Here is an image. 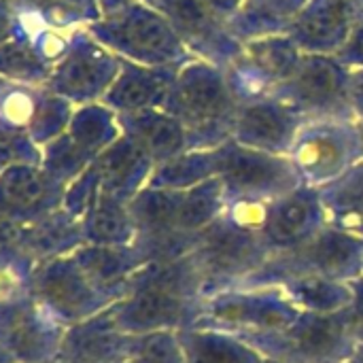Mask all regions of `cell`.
Returning <instances> with one entry per match:
<instances>
[{
    "label": "cell",
    "mask_w": 363,
    "mask_h": 363,
    "mask_svg": "<svg viewBox=\"0 0 363 363\" xmlns=\"http://www.w3.org/2000/svg\"><path fill=\"white\" fill-rule=\"evenodd\" d=\"M225 194L221 181L208 179L185 191L179 208V230L187 238H196L211 223H215L225 213Z\"/></svg>",
    "instance_id": "cell-36"
},
{
    "label": "cell",
    "mask_w": 363,
    "mask_h": 363,
    "mask_svg": "<svg viewBox=\"0 0 363 363\" xmlns=\"http://www.w3.org/2000/svg\"><path fill=\"white\" fill-rule=\"evenodd\" d=\"M132 336L121 332L113 306L66 330L60 363H123L130 357Z\"/></svg>",
    "instance_id": "cell-22"
},
{
    "label": "cell",
    "mask_w": 363,
    "mask_h": 363,
    "mask_svg": "<svg viewBox=\"0 0 363 363\" xmlns=\"http://www.w3.org/2000/svg\"><path fill=\"white\" fill-rule=\"evenodd\" d=\"M266 359L283 363H345L357 347L349 308L332 315L300 313L279 332L240 336Z\"/></svg>",
    "instance_id": "cell-5"
},
{
    "label": "cell",
    "mask_w": 363,
    "mask_h": 363,
    "mask_svg": "<svg viewBox=\"0 0 363 363\" xmlns=\"http://www.w3.org/2000/svg\"><path fill=\"white\" fill-rule=\"evenodd\" d=\"M85 245H134L136 230L125 202L98 194L81 217Z\"/></svg>",
    "instance_id": "cell-30"
},
{
    "label": "cell",
    "mask_w": 363,
    "mask_h": 363,
    "mask_svg": "<svg viewBox=\"0 0 363 363\" xmlns=\"http://www.w3.org/2000/svg\"><path fill=\"white\" fill-rule=\"evenodd\" d=\"M185 191L145 187L130 202V215L136 230V242L153 262L183 257L191 251L194 238L179 230V208Z\"/></svg>",
    "instance_id": "cell-15"
},
{
    "label": "cell",
    "mask_w": 363,
    "mask_h": 363,
    "mask_svg": "<svg viewBox=\"0 0 363 363\" xmlns=\"http://www.w3.org/2000/svg\"><path fill=\"white\" fill-rule=\"evenodd\" d=\"M117 57L153 68H181L196 60L166 15L145 0H123L85 28Z\"/></svg>",
    "instance_id": "cell-3"
},
{
    "label": "cell",
    "mask_w": 363,
    "mask_h": 363,
    "mask_svg": "<svg viewBox=\"0 0 363 363\" xmlns=\"http://www.w3.org/2000/svg\"><path fill=\"white\" fill-rule=\"evenodd\" d=\"M145 2H151V0H145Z\"/></svg>",
    "instance_id": "cell-50"
},
{
    "label": "cell",
    "mask_w": 363,
    "mask_h": 363,
    "mask_svg": "<svg viewBox=\"0 0 363 363\" xmlns=\"http://www.w3.org/2000/svg\"><path fill=\"white\" fill-rule=\"evenodd\" d=\"M64 134L89 162H94L121 136V125L113 108L102 102H94L74 108Z\"/></svg>",
    "instance_id": "cell-28"
},
{
    "label": "cell",
    "mask_w": 363,
    "mask_h": 363,
    "mask_svg": "<svg viewBox=\"0 0 363 363\" xmlns=\"http://www.w3.org/2000/svg\"><path fill=\"white\" fill-rule=\"evenodd\" d=\"M351 70L328 53H302L296 72L270 96L308 119L357 117L349 96Z\"/></svg>",
    "instance_id": "cell-9"
},
{
    "label": "cell",
    "mask_w": 363,
    "mask_h": 363,
    "mask_svg": "<svg viewBox=\"0 0 363 363\" xmlns=\"http://www.w3.org/2000/svg\"><path fill=\"white\" fill-rule=\"evenodd\" d=\"M189 257L202 277L206 298H211L240 287L270 259V251L262 240V232L238 225L223 213L194 238Z\"/></svg>",
    "instance_id": "cell-4"
},
{
    "label": "cell",
    "mask_w": 363,
    "mask_h": 363,
    "mask_svg": "<svg viewBox=\"0 0 363 363\" xmlns=\"http://www.w3.org/2000/svg\"><path fill=\"white\" fill-rule=\"evenodd\" d=\"M72 257L89 281L115 302H119L130 281L153 259L138 245H81Z\"/></svg>",
    "instance_id": "cell-23"
},
{
    "label": "cell",
    "mask_w": 363,
    "mask_h": 363,
    "mask_svg": "<svg viewBox=\"0 0 363 363\" xmlns=\"http://www.w3.org/2000/svg\"><path fill=\"white\" fill-rule=\"evenodd\" d=\"M74 104L45 85L6 83L0 100V117L23 128L38 147L62 136L74 115Z\"/></svg>",
    "instance_id": "cell-17"
},
{
    "label": "cell",
    "mask_w": 363,
    "mask_h": 363,
    "mask_svg": "<svg viewBox=\"0 0 363 363\" xmlns=\"http://www.w3.org/2000/svg\"><path fill=\"white\" fill-rule=\"evenodd\" d=\"M355 26L349 0H308L287 34L302 53L336 55Z\"/></svg>",
    "instance_id": "cell-21"
},
{
    "label": "cell",
    "mask_w": 363,
    "mask_h": 363,
    "mask_svg": "<svg viewBox=\"0 0 363 363\" xmlns=\"http://www.w3.org/2000/svg\"><path fill=\"white\" fill-rule=\"evenodd\" d=\"M30 291L66 328L83 323L117 304L89 281L72 255L34 266L30 274Z\"/></svg>",
    "instance_id": "cell-11"
},
{
    "label": "cell",
    "mask_w": 363,
    "mask_h": 363,
    "mask_svg": "<svg viewBox=\"0 0 363 363\" xmlns=\"http://www.w3.org/2000/svg\"><path fill=\"white\" fill-rule=\"evenodd\" d=\"M21 36L26 38V32L15 0H0V45Z\"/></svg>",
    "instance_id": "cell-39"
},
{
    "label": "cell",
    "mask_w": 363,
    "mask_h": 363,
    "mask_svg": "<svg viewBox=\"0 0 363 363\" xmlns=\"http://www.w3.org/2000/svg\"><path fill=\"white\" fill-rule=\"evenodd\" d=\"M217 179L223 185L225 202L270 204L302 187L300 174L289 155H274L228 140L215 149Z\"/></svg>",
    "instance_id": "cell-8"
},
{
    "label": "cell",
    "mask_w": 363,
    "mask_h": 363,
    "mask_svg": "<svg viewBox=\"0 0 363 363\" xmlns=\"http://www.w3.org/2000/svg\"><path fill=\"white\" fill-rule=\"evenodd\" d=\"M121 2H123V0H100V4H102V15L108 13V11H113V9H117Z\"/></svg>",
    "instance_id": "cell-45"
},
{
    "label": "cell",
    "mask_w": 363,
    "mask_h": 363,
    "mask_svg": "<svg viewBox=\"0 0 363 363\" xmlns=\"http://www.w3.org/2000/svg\"><path fill=\"white\" fill-rule=\"evenodd\" d=\"M0 363H17L11 355H9V351L0 345Z\"/></svg>",
    "instance_id": "cell-46"
},
{
    "label": "cell",
    "mask_w": 363,
    "mask_h": 363,
    "mask_svg": "<svg viewBox=\"0 0 363 363\" xmlns=\"http://www.w3.org/2000/svg\"><path fill=\"white\" fill-rule=\"evenodd\" d=\"M264 363H283V362H277V359H266V357H264Z\"/></svg>",
    "instance_id": "cell-48"
},
{
    "label": "cell",
    "mask_w": 363,
    "mask_h": 363,
    "mask_svg": "<svg viewBox=\"0 0 363 363\" xmlns=\"http://www.w3.org/2000/svg\"><path fill=\"white\" fill-rule=\"evenodd\" d=\"M208 2V6L217 13V15H221L223 19H225V23L240 11V6L245 4V0H206Z\"/></svg>",
    "instance_id": "cell-43"
},
{
    "label": "cell",
    "mask_w": 363,
    "mask_h": 363,
    "mask_svg": "<svg viewBox=\"0 0 363 363\" xmlns=\"http://www.w3.org/2000/svg\"><path fill=\"white\" fill-rule=\"evenodd\" d=\"M304 119L272 96L245 100L238 106L232 140L249 149L289 155Z\"/></svg>",
    "instance_id": "cell-18"
},
{
    "label": "cell",
    "mask_w": 363,
    "mask_h": 363,
    "mask_svg": "<svg viewBox=\"0 0 363 363\" xmlns=\"http://www.w3.org/2000/svg\"><path fill=\"white\" fill-rule=\"evenodd\" d=\"M302 311L279 287L225 289L206 298L202 315L194 328L225 332L232 336H249L279 332L291 325Z\"/></svg>",
    "instance_id": "cell-10"
},
{
    "label": "cell",
    "mask_w": 363,
    "mask_h": 363,
    "mask_svg": "<svg viewBox=\"0 0 363 363\" xmlns=\"http://www.w3.org/2000/svg\"><path fill=\"white\" fill-rule=\"evenodd\" d=\"M215 177H217L215 149H191L155 166L149 179V187L187 191Z\"/></svg>",
    "instance_id": "cell-33"
},
{
    "label": "cell",
    "mask_w": 363,
    "mask_h": 363,
    "mask_svg": "<svg viewBox=\"0 0 363 363\" xmlns=\"http://www.w3.org/2000/svg\"><path fill=\"white\" fill-rule=\"evenodd\" d=\"M81 245H85L81 219L60 206L36 219L17 221L11 259L38 266L55 257L72 255Z\"/></svg>",
    "instance_id": "cell-19"
},
{
    "label": "cell",
    "mask_w": 363,
    "mask_h": 363,
    "mask_svg": "<svg viewBox=\"0 0 363 363\" xmlns=\"http://www.w3.org/2000/svg\"><path fill=\"white\" fill-rule=\"evenodd\" d=\"M328 223L340 232L363 238V164L338 181L319 189Z\"/></svg>",
    "instance_id": "cell-32"
},
{
    "label": "cell",
    "mask_w": 363,
    "mask_h": 363,
    "mask_svg": "<svg viewBox=\"0 0 363 363\" xmlns=\"http://www.w3.org/2000/svg\"><path fill=\"white\" fill-rule=\"evenodd\" d=\"M206 302L202 277L187 255L151 262L132 281L125 296L113 304L121 332H183L194 328Z\"/></svg>",
    "instance_id": "cell-1"
},
{
    "label": "cell",
    "mask_w": 363,
    "mask_h": 363,
    "mask_svg": "<svg viewBox=\"0 0 363 363\" xmlns=\"http://www.w3.org/2000/svg\"><path fill=\"white\" fill-rule=\"evenodd\" d=\"M302 185L321 189L363 164V123L357 117L308 119L289 151Z\"/></svg>",
    "instance_id": "cell-7"
},
{
    "label": "cell",
    "mask_w": 363,
    "mask_h": 363,
    "mask_svg": "<svg viewBox=\"0 0 363 363\" xmlns=\"http://www.w3.org/2000/svg\"><path fill=\"white\" fill-rule=\"evenodd\" d=\"M121 134L134 140L155 166L189 151L185 128L164 108H145L117 115Z\"/></svg>",
    "instance_id": "cell-26"
},
{
    "label": "cell",
    "mask_w": 363,
    "mask_h": 363,
    "mask_svg": "<svg viewBox=\"0 0 363 363\" xmlns=\"http://www.w3.org/2000/svg\"><path fill=\"white\" fill-rule=\"evenodd\" d=\"M151 4L166 15L194 57L223 70L240 57L242 43L228 30L225 19L206 0H151Z\"/></svg>",
    "instance_id": "cell-14"
},
{
    "label": "cell",
    "mask_w": 363,
    "mask_h": 363,
    "mask_svg": "<svg viewBox=\"0 0 363 363\" xmlns=\"http://www.w3.org/2000/svg\"><path fill=\"white\" fill-rule=\"evenodd\" d=\"M53 62L30 38H13L0 45V79L17 85H45Z\"/></svg>",
    "instance_id": "cell-35"
},
{
    "label": "cell",
    "mask_w": 363,
    "mask_h": 363,
    "mask_svg": "<svg viewBox=\"0 0 363 363\" xmlns=\"http://www.w3.org/2000/svg\"><path fill=\"white\" fill-rule=\"evenodd\" d=\"M328 225V213L319 189L302 185L268 204L262 240L272 257L306 245Z\"/></svg>",
    "instance_id": "cell-16"
},
{
    "label": "cell",
    "mask_w": 363,
    "mask_h": 363,
    "mask_svg": "<svg viewBox=\"0 0 363 363\" xmlns=\"http://www.w3.org/2000/svg\"><path fill=\"white\" fill-rule=\"evenodd\" d=\"M306 2L308 0H245L240 11L228 21V30L240 43L287 32Z\"/></svg>",
    "instance_id": "cell-27"
},
{
    "label": "cell",
    "mask_w": 363,
    "mask_h": 363,
    "mask_svg": "<svg viewBox=\"0 0 363 363\" xmlns=\"http://www.w3.org/2000/svg\"><path fill=\"white\" fill-rule=\"evenodd\" d=\"M66 187L43 166H9L0 170V215L17 221L36 219L62 206Z\"/></svg>",
    "instance_id": "cell-20"
},
{
    "label": "cell",
    "mask_w": 363,
    "mask_h": 363,
    "mask_svg": "<svg viewBox=\"0 0 363 363\" xmlns=\"http://www.w3.org/2000/svg\"><path fill=\"white\" fill-rule=\"evenodd\" d=\"M66 330L30 289L0 300V345L17 363H60Z\"/></svg>",
    "instance_id": "cell-13"
},
{
    "label": "cell",
    "mask_w": 363,
    "mask_h": 363,
    "mask_svg": "<svg viewBox=\"0 0 363 363\" xmlns=\"http://www.w3.org/2000/svg\"><path fill=\"white\" fill-rule=\"evenodd\" d=\"M15 4L38 23L60 32L87 28L102 17L100 0H15Z\"/></svg>",
    "instance_id": "cell-34"
},
{
    "label": "cell",
    "mask_w": 363,
    "mask_h": 363,
    "mask_svg": "<svg viewBox=\"0 0 363 363\" xmlns=\"http://www.w3.org/2000/svg\"><path fill=\"white\" fill-rule=\"evenodd\" d=\"M91 168L98 174L100 191L128 204L149 185L155 164L134 140L121 134L91 162Z\"/></svg>",
    "instance_id": "cell-24"
},
{
    "label": "cell",
    "mask_w": 363,
    "mask_h": 363,
    "mask_svg": "<svg viewBox=\"0 0 363 363\" xmlns=\"http://www.w3.org/2000/svg\"><path fill=\"white\" fill-rule=\"evenodd\" d=\"M294 277H323L345 283L359 279L363 277V238L328 225L306 245L272 255L240 287H277Z\"/></svg>",
    "instance_id": "cell-6"
},
{
    "label": "cell",
    "mask_w": 363,
    "mask_h": 363,
    "mask_svg": "<svg viewBox=\"0 0 363 363\" xmlns=\"http://www.w3.org/2000/svg\"><path fill=\"white\" fill-rule=\"evenodd\" d=\"M123 363H128V362H123Z\"/></svg>",
    "instance_id": "cell-51"
},
{
    "label": "cell",
    "mask_w": 363,
    "mask_h": 363,
    "mask_svg": "<svg viewBox=\"0 0 363 363\" xmlns=\"http://www.w3.org/2000/svg\"><path fill=\"white\" fill-rule=\"evenodd\" d=\"M238 106L225 70L198 57L177 70L162 104L185 128L189 151L217 149L232 140Z\"/></svg>",
    "instance_id": "cell-2"
},
{
    "label": "cell",
    "mask_w": 363,
    "mask_h": 363,
    "mask_svg": "<svg viewBox=\"0 0 363 363\" xmlns=\"http://www.w3.org/2000/svg\"><path fill=\"white\" fill-rule=\"evenodd\" d=\"M336 57L349 68V70H363V21L355 23L347 43L336 53Z\"/></svg>",
    "instance_id": "cell-40"
},
{
    "label": "cell",
    "mask_w": 363,
    "mask_h": 363,
    "mask_svg": "<svg viewBox=\"0 0 363 363\" xmlns=\"http://www.w3.org/2000/svg\"><path fill=\"white\" fill-rule=\"evenodd\" d=\"M40 162L43 147H38L23 128L0 117V170L21 164L40 166Z\"/></svg>",
    "instance_id": "cell-38"
},
{
    "label": "cell",
    "mask_w": 363,
    "mask_h": 363,
    "mask_svg": "<svg viewBox=\"0 0 363 363\" xmlns=\"http://www.w3.org/2000/svg\"><path fill=\"white\" fill-rule=\"evenodd\" d=\"M351 289H353V302L349 306L351 328H353L357 342H363V277L351 281Z\"/></svg>",
    "instance_id": "cell-41"
},
{
    "label": "cell",
    "mask_w": 363,
    "mask_h": 363,
    "mask_svg": "<svg viewBox=\"0 0 363 363\" xmlns=\"http://www.w3.org/2000/svg\"><path fill=\"white\" fill-rule=\"evenodd\" d=\"M2 264H4V259H2V257H0V268H2Z\"/></svg>",
    "instance_id": "cell-49"
},
{
    "label": "cell",
    "mask_w": 363,
    "mask_h": 363,
    "mask_svg": "<svg viewBox=\"0 0 363 363\" xmlns=\"http://www.w3.org/2000/svg\"><path fill=\"white\" fill-rule=\"evenodd\" d=\"M4 87H6V81H2V79H0V100H2V91H4Z\"/></svg>",
    "instance_id": "cell-47"
},
{
    "label": "cell",
    "mask_w": 363,
    "mask_h": 363,
    "mask_svg": "<svg viewBox=\"0 0 363 363\" xmlns=\"http://www.w3.org/2000/svg\"><path fill=\"white\" fill-rule=\"evenodd\" d=\"M177 70L179 68H153L121 60L119 74L102 98V104L113 108L117 115L162 108Z\"/></svg>",
    "instance_id": "cell-25"
},
{
    "label": "cell",
    "mask_w": 363,
    "mask_h": 363,
    "mask_svg": "<svg viewBox=\"0 0 363 363\" xmlns=\"http://www.w3.org/2000/svg\"><path fill=\"white\" fill-rule=\"evenodd\" d=\"M349 96H351V104H353L357 119L363 123V70H351Z\"/></svg>",
    "instance_id": "cell-42"
},
{
    "label": "cell",
    "mask_w": 363,
    "mask_h": 363,
    "mask_svg": "<svg viewBox=\"0 0 363 363\" xmlns=\"http://www.w3.org/2000/svg\"><path fill=\"white\" fill-rule=\"evenodd\" d=\"M185 363H264V355L238 336L187 328L179 332Z\"/></svg>",
    "instance_id": "cell-29"
},
{
    "label": "cell",
    "mask_w": 363,
    "mask_h": 363,
    "mask_svg": "<svg viewBox=\"0 0 363 363\" xmlns=\"http://www.w3.org/2000/svg\"><path fill=\"white\" fill-rule=\"evenodd\" d=\"M128 363H185L179 332H149L132 336Z\"/></svg>",
    "instance_id": "cell-37"
},
{
    "label": "cell",
    "mask_w": 363,
    "mask_h": 363,
    "mask_svg": "<svg viewBox=\"0 0 363 363\" xmlns=\"http://www.w3.org/2000/svg\"><path fill=\"white\" fill-rule=\"evenodd\" d=\"M302 313L332 315L347 311L353 302L351 283L323 277H294L277 285Z\"/></svg>",
    "instance_id": "cell-31"
},
{
    "label": "cell",
    "mask_w": 363,
    "mask_h": 363,
    "mask_svg": "<svg viewBox=\"0 0 363 363\" xmlns=\"http://www.w3.org/2000/svg\"><path fill=\"white\" fill-rule=\"evenodd\" d=\"M121 68V57L100 45L85 28L72 30L66 53L55 62L49 81L53 94L74 106L102 102Z\"/></svg>",
    "instance_id": "cell-12"
},
{
    "label": "cell",
    "mask_w": 363,
    "mask_h": 363,
    "mask_svg": "<svg viewBox=\"0 0 363 363\" xmlns=\"http://www.w3.org/2000/svg\"><path fill=\"white\" fill-rule=\"evenodd\" d=\"M345 363H363V342H357L355 351L351 353V357Z\"/></svg>",
    "instance_id": "cell-44"
}]
</instances>
